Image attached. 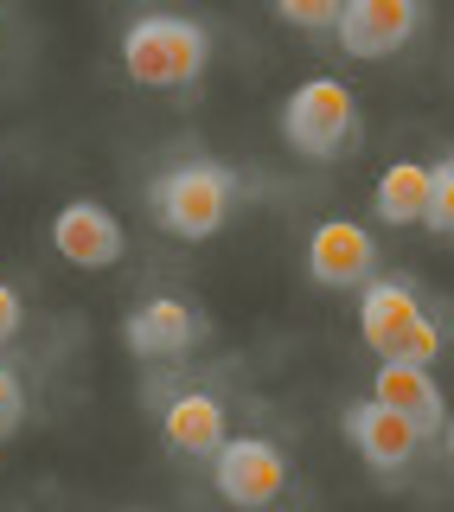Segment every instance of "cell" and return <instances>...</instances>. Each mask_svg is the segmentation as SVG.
<instances>
[{"label": "cell", "mask_w": 454, "mask_h": 512, "mask_svg": "<svg viewBox=\"0 0 454 512\" xmlns=\"http://www.w3.org/2000/svg\"><path fill=\"white\" fill-rule=\"evenodd\" d=\"M442 448H448V461H454V410H448V436H442Z\"/></svg>", "instance_id": "18"}, {"label": "cell", "mask_w": 454, "mask_h": 512, "mask_svg": "<svg viewBox=\"0 0 454 512\" xmlns=\"http://www.w3.org/2000/svg\"><path fill=\"white\" fill-rule=\"evenodd\" d=\"M205 340H212V314H205L199 295H180V288H154V295H141L135 308L122 314V346H128V359L148 365V372L186 365Z\"/></svg>", "instance_id": "5"}, {"label": "cell", "mask_w": 454, "mask_h": 512, "mask_svg": "<svg viewBox=\"0 0 454 512\" xmlns=\"http://www.w3.org/2000/svg\"><path fill=\"white\" fill-rule=\"evenodd\" d=\"M26 410H32V404H26V378L13 372L7 359H0V442L26 429Z\"/></svg>", "instance_id": "16"}, {"label": "cell", "mask_w": 454, "mask_h": 512, "mask_svg": "<svg viewBox=\"0 0 454 512\" xmlns=\"http://www.w3.org/2000/svg\"><path fill=\"white\" fill-rule=\"evenodd\" d=\"M250 199V180L218 154H180V160H160L141 186V205H148L154 231L180 237V244H205L218 237L224 224L243 212Z\"/></svg>", "instance_id": "1"}, {"label": "cell", "mask_w": 454, "mask_h": 512, "mask_svg": "<svg viewBox=\"0 0 454 512\" xmlns=\"http://www.w3.org/2000/svg\"><path fill=\"white\" fill-rule=\"evenodd\" d=\"M423 231H435L442 244H454V148L429 160V212H423Z\"/></svg>", "instance_id": "14"}, {"label": "cell", "mask_w": 454, "mask_h": 512, "mask_svg": "<svg viewBox=\"0 0 454 512\" xmlns=\"http://www.w3.org/2000/svg\"><path fill=\"white\" fill-rule=\"evenodd\" d=\"M423 212H429V160H391L371 186V218L410 231V224H423Z\"/></svg>", "instance_id": "13"}, {"label": "cell", "mask_w": 454, "mask_h": 512, "mask_svg": "<svg viewBox=\"0 0 454 512\" xmlns=\"http://www.w3.org/2000/svg\"><path fill=\"white\" fill-rule=\"evenodd\" d=\"M339 429H346V442H352V455L365 461L378 480H397V474H410V461L423 455V429L410 423L403 410H391L384 397H352L346 410H339Z\"/></svg>", "instance_id": "8"}, {"label": "cell", "mask_w": 454, "mask_h": 512, "mask_svg": "<svg viewBox=\"0 0 454 512\" xmlns=\"http://www.w3.org/2000/svg\"><path fill=\"white\" fill-rule=\"evenodd\" d=\"M20 327H26V295L13 282H0V352L20 340Z\"/></svg>", "instance_id": "17"}, {"label": "cell", "mask_w": 454, "mask_h": 512, "mask_svg": "<svg viewBox=\"0 0 454 512\" xmlns=\"http://www.w3.org/2000/svg\"><path fill=\"white\" fill-rule=\"evenodd\" d=\"M269 13L282 26H295V32H339V13H346V0H269Z\"/></svg>", "instance_id": "15"}, {"label": "cell", "mask_w": 454, "mask_h": 512, "mask_svg": "<svg viewBox=\"0 0 454 512\" xmlns=\"http://www.w3.org/2000/svg\"><path fill=\"white\" fill-rule=\"evenodd\" d=\"M371 397H384L391 410H403L429 442L448 436V397H442V384H435V372L423 359H378V372H371Z\"/></svg>", "instance_id": "12"}, {"label": "cell", "mask_w": 454, "mask_h": 512, "mask_svg": "<svg viewBox=\"0 0 454 512\" xmlns=\"http://www.w3.org/2000/svg\"><path fill=\"white\" fill-rule=\"evenodd\" d=\"M148 416H154L160 442H167V455H180V461H212L224 436H231L224 397L199 378H180V365H173V378L148 384Z\"/></svg>", "instance_id": "6"}, {"label": "cell", "mask_w": 454, "mask_h": 512, "mask_svg": "<svg viewBox=\"0 0 454 512\" xmlns=\"http://www.w3.org/2000/svg\"><path fill=\"white\" fill-rule=\"evenodd\" d=\"M429 26V0H346L339 13V52L359 58V64H378V58H397L423 39Z\"/></svg>", "instance_id": "9"}, {"label": "cell", "mask_w": 454, "mask_h": 512, "mask_svg": "<svg viewBox=\"0 0 454 512\" xmlns=\"http://www.w3.org/2000/svg\"><path fill=\"white\" fill-rule=\"evenodd\" d=\"M359 340L378 352V359H423L435 365L454 333V314H442V301L429 295L410 269H378L359 295Z\"/></svg>", "instance_id": "2"}, {"label": "cell", "mask_w": 454, "mask_h": 512, "mask_svg": "<svg viewBox=\"0 0 454 512\" xmlns=\"http://www.w3.org/2000/svg\"><path fill=\"white\" fill-rule=\"evenodd\" d=\"M275 128L307 167H339L365 148V109L346 77H301L275 109Z\"/></svg>", "instance_id": "4"}, {"label": "cell", "mask_w": 454, "mask_h": 512, "mask_svg": "<svg viewBox=\"0 0 454 512\" xmlns=\"http://www.w3.org/2000/svg\"><path fill=\"white\" fill-rule=\"evenodd\" d=\"M205 468H212L218 500H231V506H275L295 487V461H288V448L275 436H224V448Z\"/></svg>", "instance_id": "7"}, {"label": "cell", "mask_w": 454, "mask_h": 512, "mask_svg": "<svg viewBox=\"0 0 454 512\" xmlns=\"http://www.w3.org/2000/svg\"><path fill=\"white\" fill-rule=\"evenodd\" d=\"M116 58L135 90H160V96L199 90L205 71H212V26L180 7H148L122 26Z\"/></svg>", "instance_id": "3"}, {"label": "cell", "mask_w": 454, "mask_h": 512, "mask_svg": "<svg viewBox=\"0 0 454 512\" xmlns=\"http://www.w3.org/2000/svg\"><path fill=\"white\" fill-rule=\"evenodd\" d=\"M378 269H384V250L359 218H320L314 231H307V282L314 288L359 295Z\"/></svg>", "instance_id": "10"}, {"label": "cell", "mask_w": 454, "mask_h": 512, "mask_svg": "<svg viewBox=\"0 0 454 512\" xmlns=\"http://www.w3.org/2000/svg\"><path fill=\"white\" fill-rule=\"evenodd\" d=\"M45 231H52V250L71 269H116L128 256V224L103 199H64Z\"/></svg>", "instance_id": "11"}]
</instances>
